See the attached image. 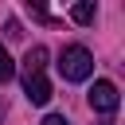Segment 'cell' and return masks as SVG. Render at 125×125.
Instances as JSON below:
<instances>
[{
	"label": "cell",
	"instance_id": "obj_6",
	"mask_svg": "<svg viewBox=\"0 0 125 125\" xmlns=\"http://www.w3.org/2000/svg\"><path fill=\"white\" fill-rule=\"evenodd\" d=\"M12 78H16V62H12L8 47L0 43V82H12Z\"/></svg>",
	"mask_w": 125,
	"mask_h": 125
},
{
	"label": "cell",
	"instance_id": "obj_9",
	"mask_svg": "<svg viewBox=\"0 0 125 125\" xmlns=\"http://www.w3.org/2000/svg\"><path fill=\"white\" fill-rule=\"evenodd\" d=\"M102 125H109V121H102Z\"/></svg>",
	"mask_w": 125,
	"mask_h": 125
},
{
	"label": "cell",
	"instance_id": "obj_8",
	"mask_svg": "<svg viewBox=\"0 0 125 125\" xmlns=\"http://www.w3.org/2000/svg\"><path fill=\"white\" fill-rule=\"evenodd\" d=\"M0 117H4V98H0Z\"/></svg>",
	"mask_w": 125,
	"mask_h": 125
},
{
	"label": "cell",
	"instance_id": "obj_3",
	"mask_svg": "<svg viewBox=\"0 0 125 125\" xmlns=\"http://www.w3.org/2000/svg\"><path fill=\"white\" fill-rule=\"evenodd\" d=\"M23 94H27L31 105H47V102H51V82H47V74H23Z\"/></svg>",
	"mask_w": 125,
	"mask_h": 125
},
{
	"label": "cell",
	"instance_id": "obj_7",
	"mask_svg": "<svg viewBox=\"0 0 125 125\" xmlns=\"http://www.w3.org/2000/svg\"><path fill=\"white\" fill-rule=\"evenodd\" d=\"M43 125H70V121H66L62 113H47V117H43Z\"/></svg>",
	"mask_w": 125,
	"mask_h": 125
},
{
	"label": "cell",
	"instance_id": "obj_2",
	"mask_svg": "<svg viewBox=\"0 0 125 125\" xmlns=\"http://www.w3.org/2000/svg\"><path fill=\"white\" fill-rule=\"evenodd\" d=\"M117 105H121L117 86H113L109 78H98V82L90 86V109H94V113H117Z\"/></svg>",
	"mask_w": 125,
	"mask_h": 125
},
{
	"label": "cell",
	"instance_id": "obj_5",
	"mask_svg": "<svg viewBox=\"0 0 125 125\" xmlns=\"http://www.w3.org/2000/svg\"><path fill=\"white\" fill-rule=\"evenodd\" d=\"M94 12H98V8H94V0H78V4L70 8V20L86 27V23H94Z\"/></svg>",
	"mask_w": 125,
	"mask_h": 125
},
{
	"label": "cell",
	"instance_id": "obj_4",
	"mask_svg": "<svg viewBox=\"0 0 125 125\" xmlns=\"http://www.w3.org/2000/svg\"><path fill=\"white\" fill-rule=\"evenodd\" d=\"M43 66H47V47H27V55H23V74H43Z\"/></svg>",
	"mask_w": 125,
	"mask_h": 125
},
{
	"label": "cell",
	"instance_id": "obj_1",
	"mask_svg": "<svg viewBox=\"0 0 125 125\" xmlns=\"http://www.w3.org/2000/svg\"><path fill=\"white\" fill-rule=\"evenodd\" d=\"M59 74H62L66 82H86V78L94 74V55H90L82 43H70V47H62Z\"/></svg>",
	"mask_w": 125,
	"mask_h": 125
}]
</instances>
